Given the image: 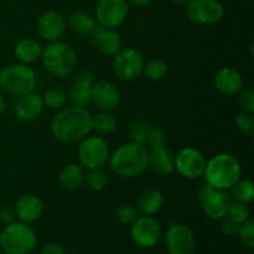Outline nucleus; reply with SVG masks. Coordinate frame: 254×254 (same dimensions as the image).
Masks as SVG:
<instances>
[{
    "mask_svg": "<svg viewBox=\"0 0 254 254\" xmlns=\"http://www.w3.org/2000/svg\"><path fill=\"white\" fill-rule=\"evenodd\" d=\"M92 116L84 107L72 106L62 109L51 122V133L62 143H77L92 130Z\"/></svg>",
    "mask_w": 254,
    "mask_h": 254,
    "instance_id": "f257e3e1",
    "label": "nucleus"
},
{
    "mask_svg": "<svg viewBox=\"0 0 254 254\" xmlns=\"http://www.w3.org/2000/svg\"><path fill=\"white\" fill-rule=\"evenodd\" d=\"M148 160L149 150L144 144L129 141L112 154L111 168L113 173L121 178H136L146 170Z\"/></svg>",
    "mask_w": 254,
    "mask_h": 254,
    "instance_id": "f03ea898",
    "label": "nucleus"
},
{
    "mask_svg": "<svg viewBox=\"0 0 254 254\" xmlns=\"http://www.w3.org/2000/svg\"><path fill=\"white\" fill-rule=\"evenodd\" d=\"M242 169L237 159L231 154H218L206 163V183L218 190L231 189L241 179Z\"/></svg>",
    "mask_w": 254,
    "mask_h": 254,
    "instance_id": "7ed1b4c3",
    "label": "nucleus"
},
{
    "mask_svg": "<svg viewBox=\"0 0 254 254\" xmlns=\"http://www.w3.org/2000/svg\"><path fill=\"white\" fill-rule=\"evenodd\" d=\"M41 60L46 71L55 77L69 76L78 62L73 47L62 41L50 42L42 49Z\"/></svg>",
    "mask_w": 254,
    "mask_h": 254,
    "instance_id": "20e7f679",
    "label": "nucleus"
},
{
    "mask_svg": "<svg viewBox=\"0 0 254 254\" xmlns=\"http://www.w3.org/2000/svg\"><path fill=\"white\" fill-rule=\"evenodd\" d=\"M36 246L34 228L22 221L5 226L0 233V248L5 254H30Z\"/></svg>",
    "mask_w": 254,
    "mask_h": 254,
    "instance_id": "39448f33",
    "label": "nucleus"
},
{
    "mask_svg": "<svg viewBox=\"0 0 254 254\" xmlns=\"http://www.w3.org/2000/svg\"><path fill=\"white\" fill-rule=\"evenodd\" d=\"M0 87L14 96L34 92L36 73L25 64H14L0 71Z\"/></svg>",
    "mask_w": 254,
    "mask_h": 254,
    "instance_id": "423d86ee",
    "label": "nucleus"
},
{
    "mask_svg": "<svg viewBox=\"0 0 254 254\" xmlns=\"http://www.w3.org/2000/svg\"><path fill=\"white\" fill-rule=\"evenodd\" d=\"M197 197L202 203V210L210 220L221 221L227 216L230 195L225 190H218L205 183L197 190Z\"/></svg>",
    "mask_w": 254,
    "mask_h": 254,
    "instance_id": "0eeeda50",
    "label": "nucleus"
},
{
    "mask_svg": "<svg viewBox=\"0 0 254 254\" xmlns=\"http://www.w3.org/2000/svg\"><path fill=\"white\" fill-rule=\"evenodd\" d=\"M109 146L99 136H89L82 140L78 148V160L81 166L88 170L102 169L109 159Z\"/></svg>",
    "mask_w": 254,
    "mask_h": 254,
    "instance_id": "6e6552de",
    "label": "nucleus"
},
{
    "mask_svg": "<svg viewBox=\"0 0 254 254\" xmlns=\"http://www.w3.org/2000/svg\"><path fill=\"white\" fill-rule=\"evenodd\" d=\"M113 60L116 76L122 81H133L143 73L144 59L140 51L133 47L121 49Z\"/></svg>",
    "mask_w": 254,
    "mask_h": 254,
    "instance_id": "1a4fd4ad",
    "label": "nucleus"
},
{
    "mask_svg": "<svg viewBox=\"0 0 254 254\" xmlns=\"http://www.w3.org/2000/svg\"><path fill=\"white\" fill-rule=\"evenodd\" d=\"M129 6L127 0H98L94 9L98 25L116 29L126 21Z\"/></svg>",
    "mask_w": 254,
    "mask_h": 254,
    "instance_id": "9d476101",
    "label": "nucleus"
},
{
    "mask_svg": "<svg viewBox=\"0 0 254 254\" xmlns=\"http://www.w3.org/2000/svg\"><path fill=\"white\" fill-rule=\"evenodd\" d=\"M186 14L196 24L212 25L222 20L225 7L217 0H190L186 4Z\"/></svg>",
    "mask_w": 254,
    "mask_h": 254,
    "instance_id": "9b49d317",
    "label": "nucleus"
},
{
    "mask_svg": "<svg viewBox=\"0 0 254 254\" xmlns=\"http://www.w3.org/2000/svg\"><path fill=\"white\" fill-rule=\"evenodd\" d=\"M130 226V237L139 247L151 248L160 241L161 227L151 216L136 217Z\"/></svg>",
    "mask_w": 254,
    "mask_h": 254,
    "instance_id": "f8f14e48",
    "label": "nucleus"
},
{
    "mask_svg": "<svg viewBox=\"0 0 254 254\" xmlns=\"http://www.w3.org/2000/svg\"><path fill=\"white\" fill-rule=\"evenodd\" d=\"M165 246L169 254H193L196 250L195 235L188 226L176 223L166 231Z\"/></svg>",
    "mask_w": 254,
    "mask_h": 254,
    "instance_id": "ddd939ff",
    "label": "nucleus"
},
{
    "mask_svg": "<svg viewBox=\"0 0 254 254\" xmlns=\"http://www.w3.org/2000/svg\"><path fill=\"white\" fill-rule=\"evenodd\" d=\"M206 158L195 148H185L175 156V169L183 178L197 179L203 175L206 168Z\"/></svg>",
    "mask_w": 254,
    "mask_h": 254,
    "instance_id": "4468645a",
    "label": "nucleus"
},
{
    "mask_svg": "<svg viewBox=\"0 0 254 254\" xmlns=\"http://www.w3.org/2000/svg\"><path fill=\"white\" fill-rule=\"evenodd\" d=\"M36 31L45 41H59L66 32V20L60 12L46 11L37 20Z\"/></svg>",
    "mask_w": 254,
    "mask_h": 254,
    "instance_id": "2eb2a0df",
    "label": "nucleus"
},
{
    "mask_svg": "<svg viewBox=\"0 0 254 254\" xmlns=\"http://www.w3.org/2000/svg\"><path fill=\"white\" fill-rule=\"evenodd\" d=\"M91 102L101 111L111 112L118 108L121 103V94L111 82H94L91 89Z\"/></svg>",
    "mask_w": 254,
    "mask_h": 254,
    "instance_id": "dca6fc26",
    "label": "nucleus"
},
{
    "mask_svg": "<svg viewBox=\"0 0 254 254\" xmlns=\"http://www.w3.org/2000/svg\"><path fill=\"white\" fill-rule=\"evenodd\" d=\"M89 35L94 46L106 56H114L122 49V39L114 29L96 25Z\"/></svg>",
    "mask_w": 254,
    "mask_h": 254,
    "instance_id": "f3484780",
    "label": "nucleus"
},
{
    "mask_svg": "<svg viewBox=\"0 0 254 254\" xmlns=\"http://www.w3.org/2000/svg\"><path fill=\"white\" fill-rule=\"evenodd\" d=\"M94 74L91 71H81L68 89V97L74 106L84 107L91 103V89L94 84Z\"/></svg>",
    "mask_w": 254,
    "mask_h": 254,
    "instance_id": "a211bd4d",
    "label": "nucleus"
},
{
    "mask_svg": "<svg viewBox=\"0 0 254 254\" xmlns=\"http://www.w3.org/2000/svg\"><path fill=\"white\" fill-rule=\"evenodd\" d=\"M44 98L39 93H30L19 96V99L15 103V116L19 121L30 122L36 119L44 109Z\"/></svg>",
    "mask_w": 254,
    "mask_h": 254,
    "instance_id": "6ab92c4d",
    "label": "nucleus"
},
{
    "mask_svg": "<svg viewBox=\"0 0 254 254\" xmlns=\"http://www.w3.org/2000/svg\"><path fill=\"white\" fill-rule=\"evenodd\" d=\"M215 87L223 96H235L242 89L243 78L233 67H222L215 76Z\"/></svg>",
    "mask_w": 254,
    "mask_h": 254,
    "instance_id": "aec40b11",
    "label": "nucleus"
},
{
    "mask_svg": "<svg viewBox=\"0 0 254 254\" xmlns=\"http://www.w3.org/2000/svg\"><path fill=\"white\" fill-rule=\"evenodd\" d=\"M14 208L16 212V217L20 221L32 223L41 217L42 212H44V203L39 196L34 195V193H26L16 201Z\"/></svg>",
    "mask_w": 254,
    "mask_h": 254,
    "instance_id": "412c9836",
    "label": "nucleus"
},
{
    "mask_svg": "<svg viewBox=\"0 0 254 254\" xmlns=\"http://www.w3.org/2000/svg\"><path fill=\"white\" fill-rule=\"evenodd\" d=\"M148 166L160 176H168L175 170V156L165 146L151 149L149 153Z\"/></svg>",
    "mask_w": 254,
    "mask_h": 254,
    "instance_id": "4be33fe9",
    "label": "nucleus"
},
{
    "mask_svg": "<svg viewBox=\"0 0 254 254\" xmlns=\"http://www.w3.org/2000/svg\"><path fill=\"white\" fill-rule=\"evenodd\" d=\"M86 183L84 168L77 164H69L61 169L59 174V184L66 190H77Z\"/></svg>",
    "mask_w": 254,
    "mask_h": 254,
    "instance_id": "5701e85b",
    "label": "nucleus"
},
{
    "mask_svg": "<svg viewBox=\"0 0 254 254\" xmlns=\"http://www.w3.org/2000/svg\"><path fill=\"white\" fill-rule=\"evenodd\" d=\"M42 47L36 40L22 39L15 45L14 55L21 64H34L41 57Z\"/></svg>",
    "mask_w": 254,
    "mask_h": 254,
    "instance_id": "b1692460",
    "label": "nucleus"
},
{
    "mask_svg": "<svg viewBox=\"0 0 254 254\" xmlns=\"http://www.w3.org/2000/svg\"><path fill=\"white\" fill-rule=\"evenodd\" d=\"M139 210L143 215L153 216L158 213L164 206V195L156 189H148L138 200Z\"/></svg>",
    "mask_w": 254,
    "mask_h": 254,
    "instance_id": "393cba45",
    "label": "nucleus"
},
{
    "mask_svg": "<svg viewBox=\"0 0 254 254\" xmlns=\"http://www.w3.org/2000/svg\"><path fill=\"white\" fill-rule=\"evenodd\" d=\"M68 26L78 34H89L96 26V20L84 11H73L67 19Z\"/></svg>",
    "mask_w": 254,
    "mask_h": 254,
    "instance_id": "a878e982",
    "label": "nucleus"
},
{
    "mask_svg": "<svg viewBox=\"0 0 254 254\" xmlns=\"http://www.w3.org/2000/svg\"><path fill=\"white\" fill-rule=\"evenodd\" d=\"M91 128L99 135H109L116 130L117 121L108 112H102L92 117Z\"/></svg>",
    "mask_w": 254,
    "mask_h": 254,
    "instance_id": "bb28decb",
    "label": "nucleus"
},
{
    "mask_svg": "<svg viewBox=\"0 0 254 254\" xmlns=\"http://www.w3.org/2000/svg\"><path fill=\"white\" fill-rule=\"evenodd\" d=\"M232 196L236 201L248 203L253 200L254 197V186L251 180H238L235 185L232 186Z\"/></svg>",
    "mask_w": 254,
    "mask_h": 254,
    "instance_id": "cd10ccee",
    "label": "nucleus"
},
{
    "mask_svg": "<svg viewBox=\"0 0 254 254\" xmlns=\"http://www.w3.org/2000/svg\"><path fill=\"white\" fill-rule=\"evenodd\" d=\"M143 74L149 81H161L168 74V64L163 60H153L144 66Z\"/></svg>",
    "mask_w": 254,
    "mask_h": 254,
    "instance_id": "c85d7f7f",
    "label": "nucleus"
},
{
    "mask_svg": "<svg viewBox=\"0 0 254 254\" xmlns=\"http://www.w3.org/2000/svg\"><path fill=\"white\" fill-rule=\"evenodd\" d=\"M42 98H44V103L49 108L61 109L64 108L67 102V94L61 88H51L46 92Z\"/></svg>",
    "mask_w": 254,
    "mask_h": 254,
    "instance_id": "c756f323",
    "label": "nucleus"
},
{
    "mask_svg": "<svg viewBox=\"0 0 254 254\" xmlns=\"http://www.w3.org/2000/svg\"><path fill=\"white\" fill-rule=\"evenodd\" d=\"M151 126L146 121L139 119V121L134 122L129 129V138L130 141H135V143L144 144L146 143V138H148L149 130H150Z\"/></svg>",
    "mask_w": 254,
    "mask_h": 254,
    "instance_id": "7c9ffc66",
    "label": "nucleus"
},
{
    "mask_svg": "<svg viewBox=\"0 0 254 254\" xmlns=\"http://www.w3.org/2000/svg\"><path fill=\"white\" fill-rule=\"evenodd\" d=\"M250 216L251 210L247 206V203L241 202V201H235V202H231L230 206H228L227 216L226 217L236 221L237 223H243L250 218Z\"/></svg>",
    "mask_w": 254,
    "mask_h": 254,
    "instance_id": "2f4dec72",
    "label": "nucleus"
},
{
    "mask_svg": "<svg viewBox=\"0 0 254 254\" xmlns=\"http://www.w3.org/2000/svg\"><path fill=\"white\" fill-rule=\"evenodd\" d=\"M86 181L91 190L101 191L108 184V175L102 169H93L86 175Z\"/></svg>",
    "mask_w": 254,
    "mask_h": 254,
    "instance_id": "473e14b6",
    "label": "nucleus"
},
{
    "mask_svg": "<svg viewBox=\"0 0 254 254\" xmlns=\"http://www.w3.org/2000/svg\"><path fill=\"white\" fill-rule=\"evenodd\" d=\"M238 237H240L241 243L245 248L252 251L254 248V222L251 220L245 221L240 225L238 230Z\"/></svg>",
    "mask_w": 254,
    "mask_h": 254,
    "instance_id": "72a5a7b5",
    "label": "nucleus"
},
{
    "mask_svg": "<svg viewBox=\"0 0 254 254\" xmlns=\"http://www.w3.org/2000/svg\"><path fill=\"white\" fill-rule=\"evenodd\" d=\"M146 143L151 149H158L165 146L166 143V135L165 131L163 129L158 128V127H151L149 130L148 138H146Z\"/></svg>",
    "mask_w": 254,
    "mask_h": 254,
    "instance_id": "f704fd0d",
    "label": "nucleus"
},
{
    "mask_svg": "<svg viewBox=\"0 0 254 254\" xmlns=\"http://www.w3.org/2000/svg\"><path fill=\"white\" fill-rule=\"evenodd\" d=\"M116 216L118 221L123 225H131L138 215H136L135 208L131 205H121L116 211Z\"/></svg>",
    "mask_w": 254,
    "mask_h": 254,
    "instance_id": "c9c22d12",
    "label": "nucleus"
},
{
    "mask_svg": "<svg viewBox=\"0 0 254 254\" xmlns=\"http://www.w3.org/2000/svg\"><path fill=\"white\" fill-rule=\"evenodd\" d=\"M236 126L240 129L242 133L251 134L254 130V118L252 113H247V112H243V113L238 114L236 117Z\"/></svg>",
    "mask_w": 254,
    "mask_h": 254,
    "instance_id": "e433bc0d",
    "label": "nucleus"
},
{
    "mask_svg": "<svg viewBox=\"0 0 254 254\" xmlns=\"http://www.w3.org/2000/svg\"><path fill=\"white\" fill-rule=\"evenodd\" d=\"M240 104L243 108V111L247 113H252L254 112V92L252 89H246L242 92L240 97Z\"/></svg>",
    "mask_w": 254,
    "mask_h": 254,
    "instance_id": "4c0bfd02",
    "label": "nucleus"
},
{
    "mask_svg": "<svg viewBox=\"0 0 254 254\" xmlns=\"http://www.w3.org/2000/svg\"><path fill=\"white\" fill-rule=\"evenodd\" d=\"M222 221V225H221V228H222V232L227 236H235L238 233V230H240L241 223H237L236 221L231 220V218L225 217Z\"/></svg>",
    "mask_w": 254,
    "mask_h": 254,
    "instance_id": "58836bf2",
    "label": "nucleus"
},
{
    "mask_svg": "<svg viewBox=\"0 0 254 254\" xmlns=\"http://www.w3.org/2000/svg\"><path fill=\"white\" fill-rule=\"evenodd\" d=\"M0 220L5 223V225H9V223L14 222L16 220V212H15V208L14 207H6L2 208L0 211Z\"/></svg>",
    "mask_w": 254,
    "mask_h": 254,
    "instance_id": "ea45409f",
    "label": "nucleus"
},
{
    "mask_svg": "<svg viewBox=\"0 0 254 254\" xmlns=\"http://www.w3.org/2000/svg\"><path fill=\"white\" fill-rule=\"evenodd\" d=\"M40 254H67L64 247L57 243H47L40 251Z\"/></svg>",
    "mask_w": 254,
    "mask_h": 254,
    "instance_id": "a19ab883",
    "label": "nucleus"
},
{
    "mask_svg": "<svg viewBox=\"0 0 254 254\" xmlns=\"http://www.w3.org/2000/svg\"><path fill=\"white\" fill-rule=\"evenodd\" d=\"M130 1L136 7H146L153 2V0H130Z\"/></svg>",
    "mask_w": 254,
    "mask_h": 254,
    "instance_id": "79ce46f5",
    "label": "nucleus"
},
{
    "mask_svg": "<svg viewBox=\"0 0 254 254\" xmlns=\"http://www.w3.org/2000/svg\"><path fill=\"white\" fill-rule=\"evenodd\" d=\"M4 111H5V99L4 97H2V94L0 93V116L4 113Z\"/></svg>",
    "mask_w": 254,
    "mask_h": 254,
    "instance_id": "37998d69",
    "label": "nucleus"
},
{
    "mask_svg": "<svg viewBox=\"0 0 254 254\" xmlns=\"http://www.w3.org/2000/svg\"><path fill=\"white\" fill-rule=\"evenodd\" d=\"M171 1L176 5H186L190 0H171Z\"/></svg>",
    "mask_w": 254,
    "mask_h": 254,
    "instance_id": "c03bdc74",
    "label": "nucleus"
}]
</instances>
